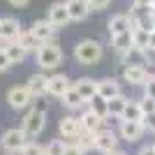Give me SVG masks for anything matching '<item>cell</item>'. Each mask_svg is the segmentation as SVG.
I'll list each match as a JSON object with an SVG mask.
<instances>
[{
  "label": "cell",
  "instance_id": "8d00e7d4",
  "mask_svg": "<svg viewBox=\"0 0 155 155\" xmlns=\"http://www.w3.org/2000/svg\"><path fill=\"white\" fill-rule=\"evenodd\" d=\"M109 2H111V0H91L88 7H91V12H100V9H104Z\"/></svg>",
  "mask_w": 155,
  "mask_h": 155
},
{
  "label": "cell",
  "instance_id": "d4e9b609",
  "mask_svg": "<svg viewBox=\"0 0 155 155\" xmlns=\"http://www.w3.org/2000/svg\"><path fill=\"white\" fill-rule=\"evenodd\" d=\"M16 42H19V44L26 49V53H35L39 46H42V44H39V39L30 32V28H28V30H21L19 37H16Z\"/></svg>",
  "mask_w": 155,
  "mask_h": 155
},
{
  "label": "cell",
  "instance_id": "5b68a950",
  "mask_svg": "<svg viewBox=\"0 0 155 155\" xmlns=\"http://www.w3.org/2000/svg\"><path fill=\"white\" fill-rule=\"evenodd\" d=\"M28 141H30V139L26 137V132L21 127H9L0 134V148L5 150L7 155H19V150L23 148Z\"/></svg>",
  "mask_w": 155,
  "mask_h": 155
},
{
  "label": "cell",
  "instance_id": "e575fe53",
  "mask_svg": "<svg viewBox=\"0 0 155 155\" xmlns=\"http://www.w3.org/2000/svg\"><path fill=\"white\" fill-rule=\"evenodd\" d=\"M141 125L146 127V132L155 134V114H146V116H141Z\"/></svg>",
  "mask_w": 155,
  "mask_h": 155
},
{
  "label": "cell",
  "instance_id": "1f68e13d",
  "mask_svg": "<svg viewBox=\"0 0 155 155\" xmlns=\"http://www.w3.org/2000/svg\"><path fill=\"white\" fill-rule=\"evenodd\" d=\"M32 109L42 111V114H49V109H51V102H49V97H37V100H32Z\"/></svg>",
  "mask_w": 155,
  "mask_h": 155
},
{
  "label": "cell",
  "instance_id": "d6986e66",
  "mask_svg": "<svg viewBox=\"0 0 155 155\" xmlns=\"http://www.w3.org/2000/svg\"><path fill=\"white\" fill-rule=\"evenodd\" d=\"M65 7H67V14H70V21H84L88 14H91V7L86 0H63Z\"/></svg>",
  "mask_w": 155,
  "mask_h": 155
},
{
  "label": "cell",
  "instance_id": "7bdbcfd3",
  "mask_svg": "<svg viewBox=\"0 0 155 155\" xmlns=\"http://www.w3.org/2000/svg\"><path fill=\"white\" fill-rule=\"evenodd\" d=\"M107 155H130V153H125V150L118 148V150H114V153H107Z\"/></svg>",
  "mask_w": 155,
  "mask_h": 155
},
{
  "label": "cell",
  "instance_id": "ac0fdd59",
  "mask_svg": "<svg viewBox=\"0 0 155 155\" xmlns=\"http://www.w3.org/2000/svg\"><path fill=\"white\" fill-rule=\"evenodd\" d=\"M72 86H74V88L79 91V95L86 100V104H88L93 97L97 95V81H95V79H91V77L77 79V81H72Z\"/></svg>",
  "mask_w": 155,
  "mask_h": 155
},
{
  "label": "cell",
  "instance_id": "9a60e30c",
  "mask_svg": "<svg viewBox=\"0 0 155 155\" xmlns=\"http://www.w3.org/2000/svg\"><path fill=\"white\" fill-rule=\"evenodd\" d=\"M46 84H49V74L46 72H35L28 77V91L32 93V97H46Z\"/></svg>",
  "mask_w": 155,
  "mask_h": 155
},
{
  "label": "cell",
  "instance_id": "7402d4cb",
  "mask_svg": "<svg viewBox=\"0 0 155 155\" xmlns=\"http://www.w3.org/2000/svg\"><path fill=\"white\" fill-rule=\"evenodd\" d=\"M130 97L127 95H118V97H111V100H107L109 102V120H120V116H123L125 111V104H127Z\"/></svg>",
  "mask_w": 155,
  "mask_h": 155
},
{
  "label": "cell",
  "instance_id": "8992f818",
  "mask_svg": "<svg viewBox=\"0 0 155 155\" xmlns=\"http://www.w3.org/2000/svg\"><path fill=\"white\" fill-rule=\"evenodd\" d=\"M32 93L28 91V86H12L9 91H7V97H5V102L7 107L12 111H28L32 107Z\"/></svg>",
  "mask_w": 155,
  "mask_h": 155
},
{
  "label": "cell",
  "instance_id": "277c9868",
  "mask_svg": "<svg viewBox=\"0 0 155 155\" xmlns=\"http://www.w3.org/2000/svg\"><path fill=\"white\" fill-rule=\"evenodd\" d=\"M118 143H120V137H118V132L114 127L104 125L100 132L93 134V150H97V153H102V155L118 150Z\"/></svg>",
  "mask_w": 155,
  "mask_h": 155
},
{
  "label": "cell",
  "instance_id": "ee69618b",
  "mask_svg": "<svg viewBox=\"0 0 155 155\" xmlns=\"http://www.w3.org/2000/svg\"><path fill=\"white\" fill-rule=\"evenodd\" d=\"M153 7H155V0H153Z\"/></svg>",
  "mask_w": 155,
  "mask_h": 155
},
{
  "label": "cell",
  "instance_id": "f1b7e54d",
  "mask_svg": "<svg viewBox=\"0 0 155 155\" xmlns=\"http://www.w3.org/2000/svg\"><path fill=\"white\" fill-rule=\"evenodd\" d=\"M120 63L123 65H143V51H139L137 46H132L125 56H120Z\"/></svg>",
  "mask_w": 155,
  "mask_h": 155
},
{
  "label": "cell",
  "instance_id": "8fae6325",
  "mask_svg": "<svg viewBox=\"0 0 155 155\" xmlns=\"http://www.w3.org/2000/svg\"><path fill=\"white\" fill-rule=\"evenodd\" d=\"M21 30H23V28H21L19 19H14V16H2V19H0V39H2L5 44L16 42Z\"/></svg>",
  "mask_w": 155,
  "mask_h": 155
},
{
  "label": "cell",
  "instance_id": "44dd1931",
  "mask_svg": "<svg viewBox=\"0 0 155 155\" xmlns=\"http://www.w3.org/2000/svg\"><path fill=\"white\" fill-rule=\"evenodd\" d=\"M111 49L116 51V56H125V53L132 49V30L120 32V35H111Z\"/></svg>",
  "mask_w": 155,
  "mask_h": 155
},
{
  "label": "cell",
  "instance_id": "b9f144b4",
  "mask_svg": "<svg viewBox=\"0 0 155 155\" xmlns=\"http://www.w3.org/2000/svg\"><path fill=\"white\" fill-rule=\"evenodd\" d=\"M148 49H155V30L148 35Z\"/></svg>",
  "mask_w": 155,
  "mask_h": 155
},
{
  "label": "cell",
  "instance_id": "4316f807",
  "mask_svg": "<svg viewBox=\"0 0 155 155\" xmlns=\"http://www.w3.org/2000/svg\"><path fill=\"white\" fill-rule=\"evenodd\" d=\"M67 143H74L77 148H81L84 153H88V150H93V134H88V132L81 130V132H79L72 141H67Z\"/></svg>",
  "mask_w": 155,
  "mask_h": 155
},
{
  "label": "cell",
  "instance_id": "f35d334b",
  "mask_svg": "<svg viewBox=\"0 0 155 155\" xmlns=\"http://www.w3.org/2000/svg\"><path fill=\"white\" fill-rule=\"evenodd\" d=\"M63 155H86V153H84L81 148H77L74 143H67V148H65V153H63Z\"/></svg>",
  "mask_w": 155,
  "mask_h": 155
},
{
  "label": "cell",
  "instance_id": "5bb4252c",
  "mask_svg": "<svg viewBox=\"0 0 155 155\" xmlns=\"http://www.w3.org/2000/svg\"><path fill=\"white\" fill-rule=\"evenodd\" d=\"M97 95L104 97V100H111V97L123 95V88H120V81L114 77H104L97 81Z\"/></svg>",
  "mask_w": 155,
  "mask_h": 155
},
{
  "label": "cell",
  "instance_id": "d590c367",
  "mask_svg": "<svg viewBox=\"0 0 155 155\" xmlns=\"http://www.w3.org/2000/svg\"><path fill=\"white\" fill-rule=\"evenodd\" d=\"M9 67H12V63H9V58H7V53H5V46H0V74L7 72Z\"/></svg>",
  "mask_w": 155,
  "mask_h": 155
},
{
  "label": "cell",
  "instance_id": "603a6c76",
  "mask_svg": "<svg viewBox=\"0 0 155 155\" xmlns=\"http://www.w3.org/2000/svg\"><path fill=\"white\" fill-rule=\"evenodd\" d=\"M5 53H7V58H9L12 65H21L23 60L28 58L26 49H23L19 42H9V44H5Z\"/></svg>",
  "mask_w": 155,
  "mask_h": 155
},
{
  "label": "cell",
  "instance_id": "52a82bcc",
  "mask_svg": "<svg viewBox=\"0 0 155 155\" xmlns=\"http://www.w3.org/2000/svg\"><path fill=\"white\" fill-rule=\"evenodd\" d=\"M116 132L125 143H139L146 137V127L141 125V120H118Z\"/></svg>",
  "mask_w": 155,
  "mask_h": 155
},
{
  "label": "cell",
  "instance_id": "cb8c5ba5",
  "mask_svg": "<svg viewBox=\"0 0 155 155\" xmlns=\"http://www.w3.org/2000/svg\"><path fill=\"white\" fill-rule=\"evenodd\" d=\"M86 107H88V109H91L93 114H95V116H100V118H102L104 123L109 120V102H107L104 97L95 95V97H93V100H91V102L86 104Z\"/></svg>",
  "mask_w": 155,
  "mask_h": 155
},
{
  "label": "cell",
  "instance_id": "30bf717a",
  "mask_svg": "<svg viewBox=\"0 0 155 155\" xmlns=\"http://www.w3.org/2000/svg\"><path fill=\"white\" fill-rule=\"evenodd\" d=\"M81 132V123H79V118L74 114H67L58 120V137L65 139V141H72L74 137Z\"/></svg>",
  "mask_w": 155,
  "mask_h": 155
},
{
  "label": "cell",
  "instance_id": "d6a6232c",
  "mask_svg": "<svg viewBox=\"0 0 155 155\" xmlns=\"http://www.w3.org/2000/svg\"><path fill=\"white\" fill-rule=\"evenodd\" d=\"M141 88H143V97H150V100H155V74H150L148 81H146Z\"/></svg>",
  "mask_w": 155,
  "mask_h": 155
},
{
  "label": "cell",
  "instance_id": "9c48e42d",
  "mask_svg": "<svg viewBox=\"0 0 155 155\" xmlns=\"http://www.w3.org/2000/svg\"><path fill=\"white\" fill-rule=\"evenodd\" d=\"M70 86H72V79L67 77V74H51V77H49V84H46V97L60 100Z\"/></svg>",
  "mask_w": 155,
  "mask_h": 155
},
{
  "label": "cell",
  "instance_id": "7c38bea8",
  "mask_svg": "<svg viewBox=\"0 0 155 155\" xmlns=\"http://www.w3.org/2000/svg\"><path fill=\"white\" fill-rule=\"evenodd\" d=\"M77 118H79V123H81V130H84V132H88V134H95V132H100V130L107 125L102 118L95 116V114H93L88 107H86L84 111H79Z\"/></svg>",
  "mask_w": 155,
  "mask_h": 155
},
{
  "label": "cell",
  "instance_id": "e0dca14e",
  "mask_svg": "<svg viewBox=\"0 0 155 155\" xmlns=\"http://www.w3.org/2000/svg\"><path fill=\"white\" fill-rule=\"evenodd\" d=\"M60 102H63V107L67 111H72V114H74V111H84L86 109V100L79 95V91L74 88V86H70V88L65 91V95L60 97Z\"/></svg>",
  "mask_w": 155,
  "mask_h": 155
},
{
  "label": "cell",
  "instance_id": "4fadbf2b",
  "mask_svg": "<svg viewBox=\"0 0 155 155\" xmlns=\"http://www.w3.org/2000/svg\"><path fill=\"white\" fill-rule=\"evenodd\" d=\"M46 21H49V23H51L56 30L67 26V23H70V14H67V7H65V2H53V5L49 7Z\"/></svg>",
  "mask_w": 155,
  "mask_h": 155
},
{
  "label": "cell",
  "instance_id": "ab89813d",
  "mask_svg": "<svg viewBox=\"0 0 155 155\" xmlns=\"http://www.w3.org/2000/svg\"><path fill=\"white\" fill-rule=\"evenodd\" d=\"M132 7H141V9H146V7H153V0H132Z\"/></svg>",
  "mask_w": 155,
  "mask_h": 155
},
{
  "label": "cell",
  "instance_id": "836d02e7",
  "mask_svg": "<svg viewBox=\"0 0 155 155\" xmlns=\"http://www.w3.org/2000/svg\"><path fill=\"white\" fill-rule=\"evenodd\" d=\"M139 107H141L143 116H146V114H155V100H150V97H141V100H139Z\"/></svg>",
  "mask_w": 155,
  "mask_h": 155
},
{
  "label": "cell",
  "instance_id": "7a4b0ae2",
  "mask_svg": "<svg viewBox=\"0 0 155 155\" xmlns=\"http://www.w3.org/2000/svg\"><path fill=\"white\" fill-rule=\"evenodd\" d=\"M63 60H65V53L56 42H46V44H42L37 51H35V63L39 65L42 72H51V70H56V67H60Z\"/></svg>",
  "mask_w": 155,
  "mask_h": 155
},
{
  "label": "cell",
  "instance_id": "484cf974",
  "mask_svg": "<svg viewBox=\"0 0 155 155\" xmlns=\"http://www.w3.org/2000/svg\"><path fill=\"white\" fill-rule=\"evenodd\" d=\"M141 116L143 114H141V107H139V100H127L120 120H141Z\"/></svg>",
  "mask_w": 155,
  "mask_h": 155
},
{
  "label": "cell",
  "instance_id": "60d3db41",
  "mask_svg": "<svg viewBox=\"0 0 155 155\" xmlns=\"http://www.w3.org/2000/svg\"><path fill=\"white\" fill-rule=\"evenodd\" d=\"M7 2H9L12 7H26L28 2H30V0H7Z\"/></svg>",
  "mask_w": 155,
  "mask_h": 155
},
{
  "label": "cell",
  "instance_id": "74e56055",
  "mask_svg": "<svg viewBox=\"0 0 155 155\" xmlns=\"http://www.w3.org/2000/svg\"><path fill=\"white\" fill-rule=\"evenodd\" d=\"M134 155H155V146H153V141H150V143H141V146H139V150H137Z\"/></svg>",
  "mask_w": 155,
  "mask_h": 155
},
{
  "label": "cell",
  "instance_id": "2e32d148",
  "mask_svg": "<svg viewBox=\"0 0 155 155\" xmlns=\"http://www.w3.org/2000/svg\"><path fill=\"white\" fill-rule=\"evenodd\" d=\"M30 32L35 35V37L39 39V44H46V42H53V37H56V28L49 23L46 19H39L35 21L30 26Z\"/></svg>",
  "mask_w": 155,
  "mask_h": 155
},
{
  "label": "cell",
  "instance_id": "83f0119b",
  "mask_svg": "<svg viewBox=\"0 0 155 155\" xmlns=\"http://www.w3.org/2000/svg\"><path fill=\"white\" fill-rule=\"evenodd\" d=\"M148 35L150 32H146V30L132 28V46H137L139 51H146L148 49Z\"/></svg>",
  "mask_w": 155,
  "mask_h": 155
},
{
  "label": "cell",
  "instance_id": "3957f363",
  "mask_svg": "<svg viewBox=\"0 0 155 155\" xmlns=\"http://www.w3.org/2000/svg\"><path fill=\"white\" fill-rule=\"evenodd\" d=\"M19 127L26 132V137L30 139V141H35V139L44 132V127H46V114H42V111H37V109L30 107V109L23 114Z\"/></svg>",
  "mask_w": 155,
  "mask_h": 155
},
{
  "label": "cell",
  "instance_id": "f546056e",
  "mask_svg": "<svg viewBox=\"0 0 155 155\" xmlns=\"http://www.w3.org/2000/svg\"><path fill=\"white\" fill-rule=\"evenodd\" d=\"M67 148L65 139H51L49 143H44V155H63Z\"/></svg>",
  "mask_w": 155,
  "mask_h": 155
},
{
  "label": "cell",
  "instance_id": "6da1fadb",
  "mask_svg": "<svg viewBox=\"0 0 155 155\" xmlns=\"http://www.w3.org/2000/svg\"><path fill=\"white\" fill-rule=\"evenodd\" d=\"M104 58V46L100 39H81L77 46H74V60L79 65H86V67H91V65H97L100 60Z\"/></svg>",
  "mask_w": 155,
  "mask_h": 155
},
{
  "label": "cell",
  "instance_id": "4dcf8cb0",
  "mask_svg": "<svg viewBox=\"0 0 155 155\" xmlns=\"http://www.w3.org/2000/svg\"><path fill=\"white\" fill-rule=\"evenodd\" d=\"M19 155H44V143H39V141H28L26 146L19 150Z\"/></svg>",
  "mask_w": 155,
  "mask_h": 155
},
{
  "label": "cell",
  "instance_id": "ffe728a7",
  "mask_svg": "<svg viewBox=\"0 0 155 155\" xmlns=\"http://www.w3.org/2000/svg\"><path fill=\"white\" fill-rule=\"evenodd\" d=\"M109 28V35H120V32H127L132 30V19H130V14H114L107 23Z\"/></svg>",
  "mask_w": 155,
  "mask_h": 155
},
{
  "label": "cell",
  "instance_id": "ba28073f",
  "mask_svg": "<svg viewBox=\"0 0 155 155\" xmlns=\"http://www.w3.org/2000/svg\"><path fill=\"white\" fill-rule=\"evenodd\" d=\"M150 72L146 65H125L123 67V81L127 86H134V88H141L146 81H148Z\"/></svg>",
  "mask_w": 155,
  "mask_h": 155
},
{
  "label": "cell",
  "instance_id": "f6af8a7d",
  "mask_svg": "<svg viewBox=\"0 0 155 155\" xmlns=\"http://www.w3.org/2000/svg\"><path fill=\"white\" fill-rule=\"evenodd\" d=\"M86 2H91V0H86Z\"/></svg>",
  "mask_w": 155,
  "mask_h": 155
}]
</instances>
